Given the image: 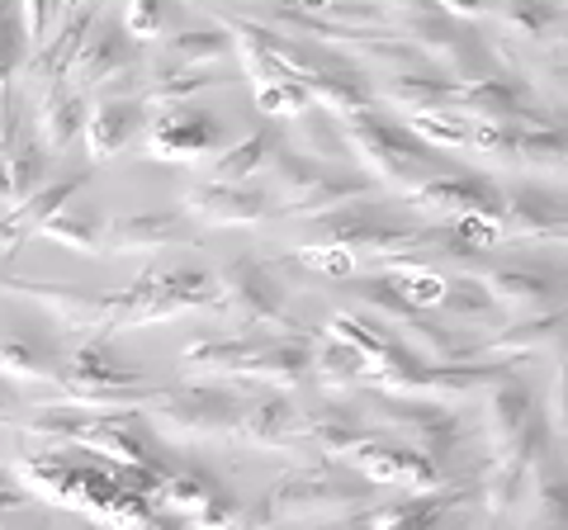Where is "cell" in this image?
Masks as SVG:
<instances>
[{"label":"cell","instance_id":"obj_1","mask_svg":"<svg viewBox=\"0 0 568 530\" xmlns=\"http://www.w3.org/2000/svg\"><path fill=\"white\" fill-rule=\"evenodd\" d=\"M484 431H488L493 455L484 473H478V492H484V507L493 517H503V511L517 507L526 473L545 450V417L536 412V398H530V388L517 375L488 384Z\"/></svg>","mask_w":568,"mask_h":530},{"label":"cell","instance_id":"obj_2","mask_svg":"<svg viewBox=\"0 0 568 530\" xmlns=\"http://www.w3.org/2000/svg\"><path fill=\"white\" fill-rule=\"evenodd\" d=\"M369 488L355 469L346 465H323V469H294L275 479L252 507H242L237 530H280L284 521H332L346 511H361Z\"/></svg>","mask_w":568,"mask_h":530},{"label":"cell","instance_id":"obj_3","mask_svg":"<svg viewBox=\"0 0 568 530\" xmlns=\"http://www.w3.org/2000/svg\"><path fill=\"white\" fill-rule=\"evenodd\" d=\"M29 436L52 440L58 450H91L110 459L119 469H166V459L156 455L152 436L138 431L129 412H85V408H48L33 421H24Z\"/></svg>","mask_w":568,"mask_h":530},{"label":"cell","instance_id":"obj_4","mask_svg":"<svg viewBox=\"0 0 568 530\" xmlns=\"http://www.w3.org/2000/svg\"><path fill=\"white\" fill-rule=\"evenodd\" d=\"M265 171H271V208L290 218H317V214H332L342 204H355L361 194L369 190L365 175H336L327 166H317L313 156L304 152H290V147H275L265 156Z\"/></svg>","mask_w":568,"mask_h":530},{"label":"cell","instance_id":"obj_5","mask_svg":"<svg viewBox=\"0 0 568 530\" xmlns=\"http://www.w3.org/2000/svg\"><path fill=\"white\" fill-rule=\"evenodd\" d=\"M246 408V398L219 384H175L156 388L142 402L138 417H148V427L166 440H213V436H233L237 417Z\"/></svg>","mask_w":568,"mask_h":530},{"label":"cell","instance_id":"obj_6","mask_svg":"<svg viewBox=\"0 0 568 530\" xmlns=\"http://www.w3.org/2000/svg\"><path fill=\"white\" fill-rule=\"evenodd\" d=\"M336 133H342L346 152L361 156L365 171L375 175V181H388V185H398V190L436 171L432 147H422L417 137L403 129V123L379 119L375 104H369V110H355L346 119H336Z\"/></svg>","mask_w":568,"mask_h":530},{"label":"cell","instance_id":"obj_7","mask_svg":"<svg viewBox=\"0 0 568 530\" xmlns=\"http://www.w3.org/2000/svg\"><path fill=\"white\" fill-rule=\"evenodd\" d=\"M369 427H375L379 436H398L403 446L422 450L426 459H450L459 450V440H465V431H459V417L446 408V402L436 398H417V394H379L369 398Z\"/></svg>","mask_w":568,"mask_h":530},{"label":"cell","instance_id":"obj_8","mask_svg":"<svg viewBox=\"0 0 568 530\" xmlns=\"http://www.w3.org/2000/svg\"><path fill=\"white\" fill-rule=\"evenodd\" d=\"M209 304H213V313L233 317V323H242L246 332H290V337H298L290 313H284L280 285L256 261H233L223 275H213Z\"/></svg>","mask_w":568,"mask_h":530},{"label":"cell","instance_id":"obj_9","mask_svg":"<svg viewBox=\"0 0 568 530\" xmlns=\"http://www.w3.org/2000/svg\"><path fill=\"white\" fill-rule=\"evenodd\" d=\"M398 29H403V39L417 48V58L432 62V72H446L455 81L478 77L484 43H478V33L465 20H450V14H440L436 6H426V10L398 14Z\"/></svg>","mask_w":568,"mask_h":530},{"label":"cell","instance_id":"obj_10","mask_svg":"<svg viewBox=\"0 0 568 530\" xmlns=\"http://www.w3.org/2000/svg\"><path fill=\"white\" fill-rule=\"evenodd\" d=\"M317 227H323V242L327 246H346L351 256L361 261H375V265H388V261H403L413 246L426 242V233L417 227H398L388 223L375 208H355V204H342L332 214H317Z\"/></svg>","mask_w":568,"mask_h":530},{"label":"cell","instance_id":"obj_11","mask_svg":"<svg viewBox=\"0 0 568 530\" xmlns=\"http://www.w3.org/2000/svg\"><path fill=\"white\" fill-rule=\"evenodd\" d=\"M403 190H407L403 200L432 218H459V214L497 218V208H503V190L488 175H465V171H432Z\"/></svg>","mask_w":568,"mask_h":530},{"label":"cell","instance_id":"obj_12","mask_svg":"<svg viewBox=\"0 0 568 530\" xmlns=\"http://www.w3.org/2000/svg\"><path fill=\"white\" fill-rule=\"evenodd\" d=\"M346 469H355L365 483H375V488H407V492L440 488L436 459H426L422 450L403 446V440H388V436H369L361 450L346 455Z\"/></svg>","mask_w":568,"mask_h":530},{"label":"cell","instance_id":"obj_13","mask_svg":"<svg viewBox=\"0 0 568 530\" xmlns=\"http://www.w3.org/2000/svg\"><path fill=\"white\" fill-rule=\"evenodd\" d=\"M450 114H459V119H488V123L540 119V110H536V95H530L517 77H488V72L455 81Z\"/></svg>","mask_w":568,"mask_h":530},{"label":"cell","instance_id":"obj_14","mask_svg":"<svg viewBox=\"0 0 568 530\" xmlns=\"http://www.w3.org/2000/svg\"><path fill=\"white\" fill-rule=\"evenodd\" d=\"M564 194L559 190H536L517 185L503 194L497 208V233L503 242H564Z\"/></svg>","mask_w":568,"mask_h":530},{"label":"cell","instance_id":"obj_15","mask_svg":"<svg viewBox=\"0 0 568 530\" xmlns=\"http://www.w3.org/2000/svg\"><path fill=\"white\" fill-rule=\"evenodd\" d=\"M474 279L497 304V313H511V317L549 313V308L564 304V279L545 275V271H530V265H493V271L474 275Z\"/></svg>","mask_w":568,"mask_h":530},{"label":"cell","instance_id":"obj_16","mask_svg":"<svg viewBox=\"0 0 568 530\" xmlns=\"http://www.w3.org/2000/svg\"><path fill=\"white\" fill-rule=\"evenodd\" d=\"M185 214L204 227H252L261 218H271L275 208H271V194L252 181H237V185L209 181L185 194Z\"/></svg>","mask_w":568,"mask_h":530},{"label":"cell","instance_id":"obj_17","mask_svg":"<svg viewBox=\"0 0 568 530\" xmlns=\"http://www.w3.org/2000/svg\"><path fill=\"white\" fill-rule=\"evenodd\" d=\"M85 181H91V175L77 171V175H62V181H52V185L43 181L33 194H24V200L14 204L6 218H0V256H14L29 237L43 233L48 218H58L67 204H77V194L85 190Z\"/></svg>","mask_w":568,"mask_h":530},{"label":"cell","instance_id":"obj_18","mask_svg":"<svg viewBox=\"0 0 568 530\" xmlns=\"http://www.w3.org/2000/svg\"><path fill=\"white\" fill-rule=\"evenodd\" d=\"M133 58H138V43L119 24H91L62 81L77 85V91H91V85H104L123 72H133Z\"/></svg>","mask_w":568,"mask_h":530},{"label":"cell","instance_id":"obj_19","mask_svg":"<svg viewBox=\"0 0 568 530\" xmlns=\"http://www.w3.org/2000/svg\"><path fill=\"white\" fill-rule=\"evenodd\" d=\"M219 143H223L219 119H209L200 110H181V104L156 114L148 133V147L156 162H200L204 152H219Z\"/></svg>","mask_w":568,"mask_h":530},{"label":"cell","instance_id":"obj_20","mask_svg":"<svg viewBox=\"0 0 568 530\" xmlns=\"http://www.w3.org/2000/svg\"><path fill=\"white\" fill-rule=\"evenodd\" d=\"M237 379L271 384V388H298V384H308L313 379V346H308V337H290V342L256 337V346L246 350Z\"/></svg>","mask_w":568,"mask_h":530},{"label":"cell","instance_id":"obj_21","mask_svg":"<svg viewBox=\"0 0 568 530\" xmlns=\"http://www.w3.org/2000/svg\"><path fill=\"white\" fill-rule=\"evenodd\" d=\"M194 233L175 218V214H123V218H110L104 223V237H100V252H166V246H190Z\"/></svg>","mask_w":568,"mask_h":530},{"label":"cell","instance_id":"obj_22","mask_svg":"<svg viewBox=\"0 0 568 530\" xmlns=\"http://www.w3.org/2000/svg\"><path fill=\"white\" fill-rule=\"evenodd\" d=\"M95 24V10H81V6H62L58 14V24H52V33L39 43V48H29V58H24V77L29 81H48V85H58L67 77V67L71 58H77V48L85 39V29Z\"/></svg>","mask_w":568,"mask_h":530},{"label":"cell","instance_id":"obj_23","mask_svg":"<svg viewBox=\"0 0 568 530\" xmlns=\"http://www.w3.org/2000/svg\"><path fill=\"white\" fill-rule=\"evenodd\" d=\"M369 436L379 431L351 408H317L313 417H298V446L327 455L332 465H346V455L361 450Z\"/></svg>","mask_w":568,"mask_h":530},{"label":"cell","instance_id":"obj_24","mask_svg":"<svg viewBox=\"0 0 568 530\" xmlns=\"http://www.w3.org/2000/svg\"><path fill=\"white\" fill-rule=\"evenodd\" d=\"M369 95L394 104L398 114H440V110H450V100H455V77L422 72L417 67V72H398L379 85H369Z\"/></svg>","mask_w":568,"mask_h":530},{"label":"cell","instance_id":"obj_25","mask_svg":"<svg viewBox=\"0 0 568 530\" xmlns=\"http://www.w3.org/2000/svg\"><path fill=\"white\" fill-rule=\"evenodd\" d=\"M233 440H246L256 450H294L298 446V412L284 398H252L237 417Z\"/></svg>","mask_w":568,"mask_h":530},{"label":"cell","instance_id":"obj_26","mask_svg":"<svg viewBox=\"0 0 568 530\" xmlns=\"http://www.w3.org/2000/svg\"><path fill=\"white\" fill-rule=\"evenodd\" d=\"M85 95L77 91V85H48V95L39 104V129H33V137H39L43 152H67L81 143V129H85Z\"/></svg>","mask_w":568,"mask_h":530},{"label":"cell","instance_id":"obj_27","mask_svg":"<svg viewBox=\"0 0 568 530\" xmlns=\"http://www.w3.org/2000/svg\"><path fill=\"white\" fill-rule=\"evenodd\" d=\"M142 129V104L138 100H100L85 110V147H91L95 162H110V156H119L123 147L133 143V133Z\"/></svg>","mask_w":568,"mask_h":530},{"label":"cell","instance_id":"obj_28","mask_svg":"<svg viewBox=\"0 0 568 530\" xmlns=\"http://www.w3.org/2000/svg\"><path fill=\"white\" fill-rule=\"evenodd\" d=\"M564 337V308L549 313H530V317H511L507 327H497L484 337V360H507V356H536V350L555 346Z\"/></svg>","mask_w":568,"mask_h":530},{"label":"cell","instance_id":"obj_29","mask_svg":"<svg viewBox=\"0 0 568 530\" xmlns=\"http://www.w3.org/2000/svg\"><path fill=\"white\" fill-rule=\"evenodd\" d=\"M507 162L530 166V171H564V123L540 119H517L511 123V147Z\"/></svg>","mask_w":568,"mask_h":530},{"label":"cell","instance_id":"obj_30","mask_svg":"<svg viewBox=\"0 0 568 530\" xmlns=\"http://www.w3.org/2000/svg\"><path fill=\"white\" fill-rule=\"evenodd\" d=\"M503 29L526 43H555L564 33V0H503Z\"/></svg>","mask_w":568,"mask_h":530},{"label":"cell","instance_id":"obj_31","mask_svg":"<svg viewBox=\"0 0 568 530\" xmlns=\"http://www.w3.org/2000/svg\"><path fill=\"white\" fill-rule=\"evenodd\" d=\"M0 379L58 384V360L43 350V342L24 337V332H0Z\"/></svg>","mask_w":568,"mask_h":530},{"label":"cell","instance_id":"obj_32","mask_svg":"<svg viewBox=\"0 0 568 530\" xmlns=\"http://www.w3.org/2000/svg\"><path fill=\"white\" fill-rule=\"evenodd\" d=\"M256 346V337H223V342H190L185 346V375L194 379H237L246 350Z\"/></svg>","mask_w":568,"mask_h":530},{"label":"cell","instance_id":"obj_33","mask_svg":"<svg viewBox=\"0 0 568 530\" xmlns=\"http://www.w3.org/2000/svg\"><path fill=\"white\" fill-rule=\"evenodd\" d=\"M209 67H171V72H156L148 85H142L138 104L142 110H171V104H185L190 95L209 91V85H223L227 77H204Z\"/></svg>","mask_w":568,"mask_h":530},{"label":"cell","instance_id":"obj_34","mask_svg":"<svg viewBox=\"0 0 568 530\" xmlns=\"http://www.w3.org/2000/svg\"><path fill=\"white\" fill-rule=\"evenodd\" d=\"M0 294L39 298V304H48L52 313H62V323H67V327H77L81 317H85V308H91V298H95V294H85V289L43 285V279H24V275H10V271H0Z\"/></svg>","mask_w":568,"mask_h":530},{"label":"cell","instance_id":"obj_35","mask_svg":"<svg viewBox=\"0 0 568 530\" xmlns=\"http://www.w3.org/2000/svg\"><path fill=\"white\" fill-rule=\"evenodd\" d=\"M0 162H6V181H10V200L20 204L24 194H33L48 175V152L39 147V137H6L0 143Z\"/></svg>","mask_w":568,"mask_h":530},{"label":"cell","instance_id":"obj_36","mask_svg":"<svg viewBox=\"0 0 568 530\" xmlns=\"http://www.w3.org/2000/svg\"><path fill=\"white\" fill-rule=\"evenodd\" d=\"M280 143H275V133L271 129H256L246 143L237 147H227L213 156V171H209V181H219V185H237V181H252V175L265 166V156H271Z\"/></svg>","mask_w":568,"mask_h":530},{"label":"cell","instance_id":"obj_37","mask_svg":"<svg viewBox=\"0 0 568 530\" xmlns=\"http://www.w3.org/2000/svg\"><path fill=\"white\" fill-rule=\"evenodd\" d=\"M227 52H233V39H227L223 24L171 33V67H213V62H223Z\"/></svg>","mask_w":568,"mask_h":530},{"label":"cell","instance_id":"obj_38","mask_svg":"<svg viewBox=\"0 0 568 530\" xmlns=\"http://www.w3.org/2000/svg\"><path fill=\"white\" fill-rule=\"evenodd\" d=\"M436 313H446V317H459V323L484 327L488 317L497 313V304L484 294V285H478L474 275H446V289H440Z\"/></svg>","mask_w":568,"mask_h":530},{"label":"cell","instance_id":"obj_39","mask_svg":"<svg viewBox=\"0 0 568 530\" xmlns=\"http://www.w3.org/2000/svg\"><path fill=\"white\" fill-rule=\"evenodd\" d=\"M48 242H58V246H71V252H100V237H104V218L91 214V208H62L58 218H48L43 223V233Z\"/></svg>","mask_w":568,"mask_h":530},{"label":"cell","instance_id":"obj_40","mask_svg":"<svg viewBox=\"0 0 568 530\" xmlns=\"http://www.w3.org/2000/svg\"><path fill=\"white\" fill-rule=\"evenodd\" d=\"M313 375L323 379L327 388H351V384H369L365 360L355 356L346 342L323 337V346H313Z\"/></svg>","mask_w":568,"mask_h":530},{"label":"cell","instance_id":"obj_41","mask_svg":"<svg viewBox=\"0 0 568 530\" xmlns=\"http://www.w3.org/2000/svg\"><path fill=\"white\" fill-rule=\"evenodd\" d=\"M403 129L413 133L422 147H432V152L469 147V123L459 114H450V110H440V114H403Z\"/></svg>","mask_w":568,"mask_h":530},{"label":"cell","instance_id":"obj_42","mask_svg":"<svg viewBox=\"0 0 568 530\" xmlns=\"http://www.w3.org/2000/svg\"><path fill=\"white\" fill-rule=\"evenodd\" d=\"M530 473H536V511H530L526 530H568V521H564V473L559 469L549 473L540 459L530 465Z\"/></svg>","mask_w":568,"mask_h":530},{"label":"cell","instance_id":"obj_43","mask_svg":"<svg viewBox=\"0 0 568 530\" xmlns=\"http://www.w3.org/2000/svg\"><path fill=\"white\" fill-rule=\"evenodd\" d=\"M123 33H129L133 43H156L166 39L171 29V0H129V10H123Z\"/></svg>","mask_w":568,"mask_h":530},{"label":"cell","instance_id":"obj_44","mask_svg":"<svg viewBox=\"0 0 568 530\" xmlns=\"http://www.w3.org/2000/svg\"><path fill=\"white\" fill-rule=\"evenodd\" d=\"M446 242H450V252L474 256V252H493V246L503 242V233H497V218L459 214V218H450V227H446Z\"/></svg>","mask_w":568,"mask_h":530},{"label":"cell","instance_id":"obj_45","mask_svg":"<svg viewBox=\"0 0 568 530\" xmlns=\"http://www.w3.org/2000/svg\"><path fill=\"white\" fill-rule=\"evenodd\" d=\"M298 261L304 265H313V271H323V275H332V279H351L355 271H361V256H351L346 246H304L298 252Z\"/></svg>","mask_w":568,"mask_h":530},{"label":"cell","instance_id":"obj_46","mask_svg":"<svg viewBox=\"0 0 568 530\" xmlns=\"http://www.w3.org/2000/svg\"><path fill=\"white\" fill-rule=\"evenodd\" d=\"M58 14H62V0H20V24H24V43L29 48H39L52 24H58Z\"/></svg>","mask_w":568,"mask_h":530},{"label":"cell","instance_id":"obj_47","mask_svg":"<svg viewBox=\"0 0 568 530\" xmlns=\"http://www.w3.org/2000/svg\"><path fill=\"white\" fill-rule=\"evenodd\" d=\"M432 6H436L440 14H450V20L474 24V20H488V14H497V6H503V0H432Z\"/></svg>","mask_w":568,"mask_h":530},{"label":"cell","instance_id":"obj_48","mask_svg":"<svg viewBox=\"0 0 568 530\" xmlns=\"http://www.w3.org/2000/svg\"><path fill=\"white\" fill-rule=\"evenodd\" d=\"M129 530H190V526L175 521L171 511H156V507H152V511H142L138 521H129Z\"/></svg>","mask_w":568,"mask_h":530},{"label":"cell","instance_id":"obj_49","mask_svg":"<svg viewBox=\"0 0 568 530\" xmlns=\"http://www.w3.org/2000/svg\"><path fill=\"white\" fill-rule=\"evenodd\" d=\"M10 408H14V398H10V388H6V379H0V417H10Z\"/></svg>","mask_w":568,"mask_h":530},{"label":"cell","instance_id":"obj_50","mask_svg":"<svg viewBox=\"0 0 568 530\" xmlns=\"http://www.w3.org/2000/svg\"><path fill=\"white\" fill-rule=\"evenodd\" d=\"M62 6H81V10H100L104 0H62Z\"/></svg>","mask_w":568,"mask_h":530}]
</instances>
